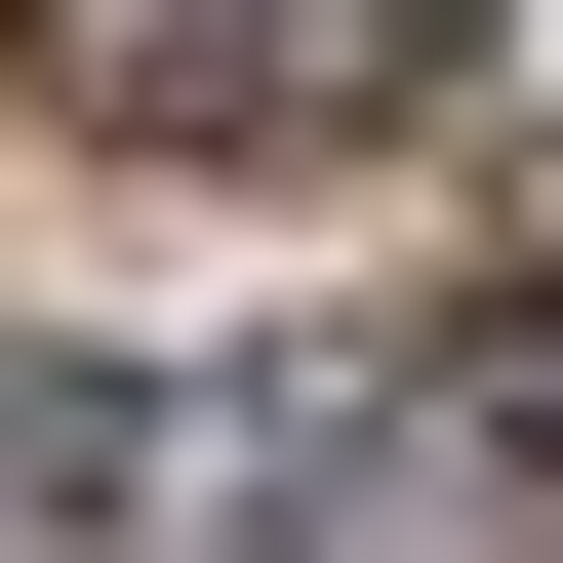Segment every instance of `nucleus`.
<instances>
[{
    "label": "nucleus",
    "instance_id": "obj_1",
    "mask_svg": "<svg viewBox=\"0 0 563 563\" xmlns=\"http://www.w3.org/2000/svg\"><path fill=\"white\" fill-rule=\"evenodd\" d=\"M483 0H162V121H443Z\"/></svg>",
    "mask_w": 563,
    "mask_h": 563
},
{
    "label": "nucleus",
    "instance_id": "obj_2",
    "mask_svg": "<svg viewBox=\"0 0 563 563\" xmlns=\"http://www.w3.org/2000/svg\"><path fill=\"white\" fill-rule=\"evenodd\" d=\"M41 523H121V363H0V563Z\"/></svg>",
    "mask_w": 563,
    "mask_h": 563
}]
</instances>
